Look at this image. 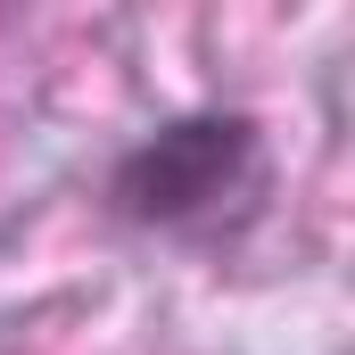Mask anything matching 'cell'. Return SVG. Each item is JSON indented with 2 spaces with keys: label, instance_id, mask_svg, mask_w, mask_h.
Here are the masks:
<instances>
[{
  "label": "cell",
  "instance_id": "6da1fadb",
  "mask_svg": "<svg viewBox=\"0 0 355 355\" xmlns=\"http://www.w3.org/2000/svg\"><path fill=\"white\" fill-rule=\"evenodd\" d=\"M257 207H265V132L240 107L166 116L107 174V215L132 232L215 240V232H240Z\"/></svg>",
  "mask_w": 355,
  "mask_h": 355
}]
</instances>
